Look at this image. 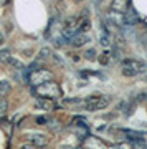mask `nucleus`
Segmentation results:
<instances>
[{
	"instance_id": "nucleus-1",
	"label": "nucleus",
	"mask_w": 147,
	"mask_h": 149,
	"mask_svg": "<svg viewBox=\"0 0 147 149\" xmlns=\"http://www.w3.org/2000/svg\"><path fill=\"white\" fill-rule=\"evenodd\" d=\"M32 93L35 96H42V98H60L61 95V88L55 83L53 80L50 81H45L42 85H37V86H32Z\"/></svg>"
},
{
	"instance_id": "nucleus-2",
	"label": "nucleus",
	"mask_w": 147,
	"mask_h": 149,
	"mask_svg": "<svg viewBox=\"0 0 147 149\" xmlns=\"http://www.w3.org/2000/svg\"><path fill=\"white\" fill-rule=\"evenodd\" d=\"M121 65H122V74L124 76H137V74L144 73L147 70V63L141 61V60L126 58L121 61Z\"/></svg>"
},
{
	"instance_id": "nucleus-3",
	"label": "nucleus",
	"mask_w": 147,
	"mask_h": 149,
	"mask_svg": "<svg viewBox=\"0 0 147 149\" xmlns=\"http://www.w3.org/2000/svg\"><path fill=\"white\" fill-rule=\"evenodd\" d=\"M26 80H28V83L32 86H37V85L45 83V81L53 80V73L50 70H45V68H35V70H32V71H28Z\"/></svg>"
},
{
	"instance_id": "nucleus-4",
	"label": "nucleus",
	"mask_w": 147,
	"mask_h": 149,
	"mask_svg": "<svg viewBox=\"0 0 147 149\" xmlns=\"http://www.w3.org/2000/svg\"><path fill=\"white\" fill-rule=\"evenodd\" d=\"M109 103H111V98L103 95H94V96H89L88 100H84V106L89 111H101V109L109 106Z\"/></svg>"
},
{
	"instance_id": "nucleus-5",
	"label": "nucleus",
	"mask_w": 147,
	"mask_h": 149,
	"mask_svg": "<svg viewBox=\"0 0 147 149\" xmlns=\"http://www.w3.org/2000/svg\"><path fill=\"white\" fill-rule=\"evenodd\" d=\"M107 25H111V27H124V25H127L126 18H124V13L117 12V10H112L107 15Z\"/></svg>"
},
{
	"instance_id": "nucleus-6",
	"label": "nucleus",
	"mask_w": 147,
	"mask_h": 149,
	"mask_svg": "<svg viewBox=\"0 0 147 149\" xmlns=\"http://www.w3.org/2000/svg\"><path fill=\"white\" fill-rule=\"evenodd\" d=\"M79 30H78V18H69V20H66V23H64V28H63V37L68 40L69 43V38L73 37V35H76Z\"/></svg>"
},
{
	"instance_id": "nucleus-7",
	"label": "nucleus",
	"mask_w": 147,
	"mask_h": 149,
	"mask_svg": "<svg viewBox=\"0 0 147 149\" xmlns=\"http://www.w3.org/2000/svg\"><path fill=\"white\" fill-rule=\"evenodd\" d=\"M88 42H89V35H86L84 32H78L76 35H73V37L69 38V43H71L74 48L83 47V45H86Z\"/></svg>"
},
{
	"instance_id": "nucleus-8",
	"label": "nucleus",
	"mask_w": 147,
	"mask_h": 149,
	"mask_svg": "<svg viewBox=\"0 0 147 149\" xmlns=\"http://www.w3.org/2000/svg\"><path fill=\"white\" fill-rule=\"evenodd\" d=\"M37 108L45 109V111H51V109H56V104H55V101H53L51 98H42V96H38Z\"/></svg>"
},
{
	"instance_id": "nucleus-9",
	"label": "nucleus",
	"mask_w": 147,
	"mask_h": 149,
	"mask_svg": "<svg viewBox=\"0 0 147 149\" xmlns=\"http://www.w3.org/2000/svg\"><path fill=\"white\" fill-rule=\"evenodd\" d=\"M124 18H126V23L127 25H136L139 23V15H137V12L134 10V7L129 5L124 12Z\"/></svg>"
},
{
	"instance_id": "nucleus-10",
	"label": "nucleus",
	"mask_w": 147,
	"mask_h": 149,
	"mask_svg": "<svg viewBox=\"0 0 147 149\" xmlns=\"http://www.w3.org/2000/svg\"><path fill=\"white\" fill-rule=\"evenodd\" d=\"M30 143L33 144V146H37V148H42V146H46V139L43 138L42 134H32V136H30Z\"/></svg>"
},
{
	"instance_id": "nucleus-11",
	"label": "nucleus",
	"mask_w": 147,
	"mask_h": 149,
	"mask_svg": "<svg viewBox=\"0 0 147 149\" xmlns=\"http://www.w3.org/2000/svg\"><path fill=\"white\" fill-rule=\"evenodd\" d=\"M129 7L126 0H114V3H112V10H117V12H126V8Z\"/></svg>"
},
{
	"instance_id": "nucleus-12",
	"label": "nucleus",
	"mask_w": 147,
	"mask_h": 149,
	"mask_svg": "<svg viewBox=\"0 0 147 149\" xmlns=\"http://www.w3.org/2000/svg\"><path fill=\"white\" fill-rule=\"evenodd\" d=\"M111 43V35L107 33V28H106L104 32L101 33V45H104V47H107Z\"/></svg>"
},
{
	"instance_id": "nucleus-13",
	"label": "nucleus",
	"mask_w": 147,
	"mask_h": 149,
	"mask_svg": "<svg viewBox=\"0 0 147 149\" xmlns=\"http://www.w3.org/2000/svg\"><path fill=\"white\" fill-rule=\"evenodd\" d=\"M119 111H122L126 116H129V114H131V106H129V103H126V101L119 103Z\"/></svg>"
},
{
	"instance_id": "nucleus-14",
	"label": "nucleus",
	"mask_w": 147,
	"mask_h": 149,
	"mask_svg": "<svg viewBox=\"0 0 147 149\" xmlns=\"http://www.w3.org/2000/svg\"><path fill=\"white\" fill-rule=\"evenodd\" d=\"M10 58H12V55H10V52H8V50H2V52H0V61L8 63V61H10Z\"/></svg>"
},
{
	"instance_id": "nucleus-15",
	"label": "nucleus",
	"mask_w": 147,
	"mask_h": 149,
	"mask_svg": "<svg viewBox=\"0 0 147 149\" xmlns=\"http://www.w3.org/2000/svg\"><path fill=\"white\" fill-rule=\"evenodd\" d=\"M10 91V85H8V81H2L0 83V95H7Z\"/></svg>"
},
{
	"instance_id": "nucleus-16",
	"label": "nucleus",
	"mask_w": 147,
	"mask_h": 149,
	"mask_svg": "<svg viewBox=\"0 0 147 149\" xmlns=\"http://www.w3.org/2000/svg\"><path fill=\"white\" fill-rule=\"evenodd\" d=\"M64 104H84L83 100H78V98H69V100H64Z\"/></svg>"
},
{
	"instance_id": "nucleus-17",
	"label": "nucleus",
	"mask_w": 147,
	"mask_h": 149,
	"mask_svg": "<svg viewBox=\"0 0 147 149\" xmlns=\"http://www.w3.org/2000/svg\"><path fill=\"white\" fill-rule=\"evenodd\" d=\"M109 55H111L109 52H104V53L99 56V63L101 65H107V63H109Z\"/></svg>"
},
{
	"instance_id": "nucleus-18",
	"label": "nucleus",
	"mask_w": 147,
	"mask_h": 149,
	"mask_svg": "<svg viewBox=\"0 0 147 149\" xmlns=\"http://www.w3.org/2000/svg\"><path fill=\"white\" fill-rule=\"evenodd\" d=\"M7 109H8V103H7L5 98H2V100H0V114H2V113H5Z\"/></svg>"
},
{
	"instance_id": "nucleus-19",
	"label": "nucleus",
	"mask_w": 147,
	"mask_h": 149,
	"mask_svg": "<svg viewBox=\"0 0 147 149\" xmlns=\"http://www.w3.org/2000/svg\"><path fill=\"white\" fill-rule=\"evenodd\" d=\"M8 65H12V66H15L17 70H21V68H23V65H21L20 61H18V60H15L13 56L10 58V61H8Z\"/></svg>"
},
{
	"instance_id": "nucleus-20",
	"label": "nucleus",
	"mask_w": 147,
	"mask_h": 149,
	"mask_svg": "<svg viewBox=\"0 0 147 149\" xmlns=\"http://www.w3.org/2000/svg\"><path fill=\"white\" fill-rule=\"evenodd\" d=\"M84 56H86V60H94L96 58V50H94V48L88 50V52L84 53Z\"/></svg>"
},
{
	"instance_id": "nucleus-21",
	"label": "nucleus",
	"mask_w": 147,
	"mask_h": 149,
	"mask_svg": "<svg viewBox=\"0 0 147 149\" xmlns=\"http://www.w3.org/2000/svg\"><path fill=\"white\" fill-rule=\"evenodd\" d=\"M48 55H50V48H43L42 52H40V58H48Z\"/></svg>"
},
{
	"instance_id": "nucleus-22",
	"label": "nucleus",
	"mask_w": 147,
	"mask_h": 149,
	"mask_svg": "<svg viewBox=\"0 0 147 149\" xmlns=\"http://www.w3.org/2000/svg\"><path fill=\"white\" fill-rule=\"evenodd\" d=\"M146 100H147V93H141V95L136 98L137 103H142V101H146Z\"/></svg>"
},
{
	"instance_id": "nucleus-23",
	"label": "nucleus",
	"mask_w": 147,
	"mask_h": 149,
	"mask_svg": "<svg viewBox=\"0 0 147 149\" xmlns=\"http://www.w3.org/2000/svg\"><path fill=\"white\" fill-rule=\"evenodd\" d=\"M46 121H48V119H46L45 116H38V118H37V123H38V124H46Z\"/></svg>"
},
{
	"instance_id": "nucleus-24",
	"label": "nucleus",
	"mask_w": 147,
	"mask_h": 149,
	"mask_svg": "<svg viewBox=\"0 0 147 149\" xmlns=\"http://www.w3.org/2000/svg\"><path fill=\"white\" fill-rule=\"evenodd\" d=\"M142 43H144V45L147 47V32L144 33V35H142Z\"/></svg>"
},
{
	"instance_id": "nucleus-25",
	"label": "nucleus",
	"mask_w": 147,
	"mask_h": 149,
	"mask_svg": "<svg viewBox=\"0 0 147 149\" xmlns=\"http://www.w3.org/2000/svg\"><path fill=\"white\" fill-rule=\"evenodd\" d=\"M146 81H147V74H146Z\"/></svg>"
}]
</instances>
